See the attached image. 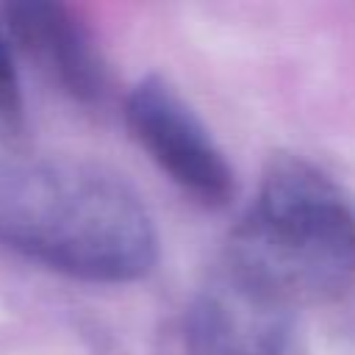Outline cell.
Returning <instances> with one entry per match:
<instances>
[{
  "label": "cell",
  "mask_w": 355,
  "mask_h": 355,
  "mask_svg": "<svg viewBox=\"0 0 355 355\" xmlns=\"http://www.w3.org/2000/svg\"><path fill=\"white\" fill-rule=\"evenodd\" d=\"M0 244L92 283H133L158 258L136 189L103 164L67 155H0Z\"/></svg>",
  "instance_id": "1"
},
{
  "label": "cell",
  "mask_w": 355,
  "mask_h": 355,
  "mask_svg": "<svg viewBox=\"0 0 355 355\" xmlns=\"http://www.w3.org/2000/svg\"><path fill=\"white\" fill-rule=\"evenodd\" d=\"M222 258L291 308L330 300L355 277V205L313 164L277 155Z\"/></svg>",
  "instance_id": "2"
},
{
  "label": "cell",
  "mask_w": 355,
  "mask_h": 355,
  "mask_svg": "<svg viewBox=\"0 0 355 355\" xmlns=\"http://www.w3.org/2000/svg\"><path fill=\"white\" fill-rule=\"evenodd\" d=\"M125 122L144 153L183 191L225 205L236 191L233 169L189 100L161 75H147L125 97Z\"/></svg>",
  "instance_id": "3"
},
{
  "label": "cell",
  "mask_w": 355,
  "mask_h": 355,
  "mask_svg": "<svg viewBox=\"0 0 355 355\" xmlns=\"http://www.w3.org/2000/svg\"><path fill=\"white\" fill-rule=\"evenodd\" d=\"M294 308L263 283L222 263L197 288L186 313L189 355H286Z\"/></svg>",
  "instance_id": "4"
},
{
  "label": "cell",
  "mask_w": 355,
  "mask_h": 355,
  "mask_svg": "<svg viewBox=\"0 0 355 355\" xmlns=\"http://www.w3.org/2000/svg\"><path fill=\"white\" fill-rule=\"evenodd\" d=\"M3 31L17 55L78 103L94 105L108 92L105 58L86 22L55 0H11L0 6Z\"/></svg>",
  "instance_id": "5"
},
{
  "label": "cell",
  "mask_w": 355,
  "mask_h": 355,
  "mask_svg": "<svg viewBox=\"0 0 355 355\" xmlns=\"http://www.w3.org/2000/svg\"><path fill=\"white\" fill-rule=\"evenodd\" d=\"M28 139V114L17 69V53L0 22V147L6 153H22Z\"/></svg>",
  "instance_id": "6"
}]
</instances>
